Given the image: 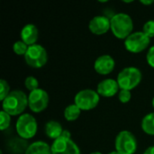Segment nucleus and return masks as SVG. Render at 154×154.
I'll return each mask as SVG.
<instances>
[{"instance_id": "obj_1", "label": "nucleus", "mask_w": 154, "mask_h": 154, "mask_svg": "<svg viewBox=\"0 0 154 154\" xmlns=\"http://www.w3.org/2000/svg\"><path fill=\"white\" fill-rule=\"evenodd\" d=\"M28 106V96L22 90H12L2 101V110L12 116H21Z\"/></svg>"}, {"instance_id": "obj_2", "label": "nucleus", "mask_w": 154, "mask_h": 154, "mask_svg": "<svg viewBox=\"0 0 154 154\" xmlns=\"http://www.w3.org/2000/svg\"><path fill=\"white\" fill-rule=\"evenodd\" d=\"M111 31L113 34L121 40H125L134 29V22L132 17L126 13H116L110 18Z\"/></svg>"}, {"instance_id": "obj_3", "label": "nucleus", "mask_w": 154, "mask_h": 154, "mask_svg": "<svg viewBox=\"0 0 154 154\" xmlns=\"http://www.w3.org/2000/svg\"><path fill=\"white\" fill-rule=\"evenodd\" d=\"M143 74L137 67L130 66L123 69L117 75L116 80L120 89L132 90L135 88L142 81Z\"/></svg>"}, {"instance_id": "obj_4", "label": "nucleus", "mask_w": 154, "mask_h": 154, "mask_svg": "<svg viewBox=\"0 0 154 154\" xmlns=\"http://www.w3.org/2000/svg\"><path fill=\"white\" fill-rule=\"evenodd\" d=\"M15 130L19 137L28 140L34 137L38 130V124L36 118L31 114L24 113L19 116L16 124Z\"/></svg>"}, {"instance_id": "obj_5", "label": "nucleus", "mask_w": 154, "mask_h": 154, "mask_svg": "<svg viewBox=\"0 0 154 154\" xmlns=\"http://www.w3.org/2000/svg\"><path fill=\"white\" fill-rule=\"evenodd\" d=\"M24 60L30 67L40 69L47 63L48 53L42 45L36 43L28 47V50L24 55Z\"/></svg>"}, {"instance_id": "obj_6", "label": "nucleus", "mask_w": 154, "mask_h": 154, "mask_svg": "<svg viewBox=\"0 0 154 154\" xmlns=\"http://www.w3.org/2000/svg\"><path fill=\"white\" fill-rule=\"evenodd\" d=\"M137 145L135 136L128 130L119 132L116 137V151L120 154H134L137 150Z\"/></svg>"}, {"instance_id": "obj_7", "label": "nucleus", "mask_w": 154, "mask_h": 154, "mask_svg": "<svg viewBox=\"0 0 154 154\" xmlns=\"http://www.w3.org/2000/svg\"><path fill=\"white\" fill-rule=\"evenodd\" d=\"M100 96L98 93L90 88H86L79 91L74 97V104H76L80 110L88 111L94 109L99 103Z\"/></svg>"}, {"instance_id": "obj_8", "label": "nucleus", "mask_w": 154, "mask_h": 154, "mask_svg": "<svg viewBox=\"0 0 154 154\" xmlns=\"http://www.w3.org/2000/svg\"><path fill=\"white\" fill-rule=\"evenodd\" d=\"M151 42V38L147 36L143 31L132 32L125 40V49L132 53H140L143 51Z\"/></svg>"}, {"instance_id": "obj_9", "label": "nucleus", "mask_w": 154, "mask_h": 154, "mask_svg": "<svg viewBox=\"0 0 154 154\" xmlns=\"http://www.w3.org/2000/svg\"><path fill=\"white\" fill-rule=\"evenodd\" d=\"M49 94L42 88H37L28 95V106L34 113L45 110L49 105Z\"/></svg>"}, {"instance_id": "obj_10", "label": "nucleus", "mask_w": 154, "mask_h": 154, "mask_svg": "<svg viewBox=\"0 0 154 154\" xmlns=\"http://www.w3.org/2000/svg\"><path fill=\"white\" fill-rule=\"evenodd\" d=\"M51 147V154H81L79 147L71 138L60 136L53 141Z\"/></svg>"}, {"instance_id": "obj_11", "label": "nucleus", "mask_w": 154, "mask_h": 154, "mask_svg": "<svg viewBox=\"0 0 154 154\" xmlns=\"http://www.w3.org/2000/svg\"><path fill=\"white\" fill-rule=\"evenodd\" d=\"M88 28L90 32L97 35H101L111 30L110 18L106 15L98 14L94 16L88 23Z\"/></svg>"}, {"instance_id": "obj_12", "label": "nucleus", "mask_w": 154, "mask_h": 154, "mask_svg": "<svg viewBox=\"0 0 154 154\" xmlns=\"http://www.w3.org/2000/svg\"><path fill=\"white\" fill-rule=\"evenodd\" d=\"M116 67L115 59L109 54H103L97 57L94 62L95 70L100 75L110 74Z\"/></svg>"}, {"instance_id": "obj_13", "label": "nucleus", "mask_w": 154, "mask_h": 154, "mask_svg": "<svg viewBox=\"0 0 154 154\" xmlns=\"http://www.w3.org/2000/svg\"><path fill=\"white\" fill-rule=\"evenodd\" d=\"M119 85L116 79H105L97 84V92L99 96L104 97H111L116 94L119 93Z\"/></svg>"}, {"instance_id": "obj_14", "label": "nucleus", "mask_w": 154, "mask_h": 154, "mask_svg": "<svg viewBox=\"0 0 154 154\" xmlns=\"http://www.w3.org/2000/svg\"><path fill=\"white\" fill-rule=\"evenodd\" d=\"M21 40L24 42L28 46L36 44L39 37V31L35 24L33 23H27L25 24L20 32Z\"/></svg>"}, {"instance_id": "obj_15", "label": "nucleus", "mask_w": 154, "mask_h": 154, "mask_svg": "<svg viewBox=\"0 0 154 154\" xmlns=\"http://www.w3.org/2000/svg\"><path fill=\"white\" fill-rule=\"evenodd\" d=\"M44 130H45L46 135L50 139L54 141L62 135L64 129L62 128V125L60 124V122L55 121V120H50L45 124Z\"/></svg>"}, {"instance_id": "obj_16", "label": "nucleus", "mask_w": 154, "mask_h": 154, "mask_svg": "<svg viewBox=\"0 0 154 154\" xmlns=\"http://www.w3.org/2000/svg\"><path fill=\"white\" fill-rule=\"evenodd\" d=\"M24 154H51V147L43 141H36L28 145Z\"/></svg>"}, {"instance_id": "obj_17", "label": "nucleus", "mask_w": 154, "mask_h": 154, "mask_svg": "<svg viewBox=\"0 0 154 154\" xmlns=\"http://www.w3.org/2000/svg\"><path fill=\"white\" fill-rule=\"evenodd\" d=\"M8 147L9 149L14 152V153H24L28 145L26 143V140L23 139V138H14L13 140H11L8 143Z\"/></svg>"}, {"instance_id": "obj_18", "label": "nucleus", "mask_w": 154, "mask_h": 154, "mask_svg": "<svg viewBox=\"0 0 154 154\" xmlns=\"http://www.w3.org/2000/svg\"><path fill=\"white\" fill-rule=\"evenodd\" d=\"M143 131L150 135H154V112L149 113L142 120L141 124Z\"/></svg>"}, {"instance_id": "obj_19", "label": "nucleus", "mask_w": 154, "mask_h": 154, "mask_svg": "<svg viewBox=\"0 0 154 154\" xmlns=\"http://www.w3.org/2000/svg\"><path fill=\"white\" fill-rule=\"evenodd\" d=\"M81 110L76 104H70L64 110V117L68 121H75L80 116Z\"/></svg>"}, {"instance_id": "obj_20", "label": "nucleus", "mask_w": 154, "mask_h": 154, "mask_svg": "<svg viewBox=\"0 0 154 154\" xmlns=\"http://www.w3.org/2000/svg\"><path fill=\"white\" fill-rule=\"evenodd\" d=\"M28 47L29 46L24 42H23L22 40H19V41H16L13 44V51L17 55H25L28 50Z\"/></svg>"}, {"instance_id": "obj_21", "label": "nucleus", "mask_w": 154, "mask_h": 154, "mask_svg": "<svg viewBox=\"0 0 154 154\" xmlns=\"http://www.w3.org/2000/svg\"><path fill=\"white\" fill-rule=\"evenodd\" d=\"M0 130L1 131H5V129H7L10 126L11 124V116L9 114H7L6 112H5L4 110H1L0 112Z\"/></svg>"}, {"instance_id": "obj_22", "label": "nucleus", "mask_w": 154, "mask_h": 154, "mask_svg": "<svg viewBox=\"0 0 154 154\" xmlns=\"http://www.w3.org/2000/svg\"><path fill=\"white\" fill-rule=\"evenodd\" d=\"M24 85H25V88L30 92H32V91L39 88V81L33 76H28L25 79V80H24Z\"/></svg>"}, {"instance_id": "obj_23", "label": "nucleus", "mask_w": 154, "mask_h": 154, "mask_svg": "<svg viewBox=\"0 0 154 154\" xmlns=\"http://www.w3.org/2000/svg\"><path fill=\"white\" fill-rule=\"evenodd\" d=\"M10 92L11 91L8 82L4 79H0V100L3 101L9 95Z\"/></svg>"}, {"instance_id": "obj_24", "label": "nucleus", "mask_w": 154, "mask_h": 154, "mask_svg": "<svg viewBox=\"0 0 154 154\" xmlns=\"http://www.w3.org/2000/svg\"><path fill=\"white\" fill-rule=\"evenodd\" d=\"M143 32L150 38L154 37V20H149L143 24Z\"/></svg>"}, {"instance_id": "obj_25", "label": "nucleus", "mask_w": 154, "mask_h": 154, "mask_svg": "<svg viewBox=\"0 0 154 154\" xmlns=\"http://www.w3.org/2000/svg\"><path fill=\"white\" fill-rule=\"evenodd\" d=\"M132 97V94L130 90H126V89H120L119 93H118V99L121 103L123 104H126L131 100Z\"/></svg>"}, {"instance_id": "obj_26", "label": "nucleus", "mask_w": 154, "mask_h": 154, "mask_svg": "<svg viewBox=\"0 0 154 154\" xmlns=\"http://www.w3.org/2000/svg\"><path fill=\"white\" fill-rule=\"evenodd\" d=\"M146 60L148 64L154 69V45L151 46L146 54Z\"/></svg>"}, {"instance_id": "obj_27", "label": "nucleus", "mask_w": 154, "mask_h": 154, "mask_svg": "<svg viewBox=\"0 0 154 154\" xmlns=\"http://www.w3.org/2000/svg\"><path fill=\"white\" fill-rule=\"evenodd\" d=\"M143 154H154V145L148 147L145 150V152H143Z\"/></svg>"}, {"instance_id": "obj_28", "label": "nucleus", "mask_w": 154, "mask_h": 154, "mask_svg": "<svg viewBox=\"0 0 154 154\" xmlns=\"http://www.w3.org/2000/svg\"><path fill=\"white\" fill-rule=\"evenodd\" d=\"M143 5H152L154 3V0H141L140 1Z\"/></svg>"}, {"instance_id": "obj_29", "label": "nucleus", "mask_w": 154, "mask_h": 154, "mask_svg": "<svg viewBox=\"0 0 154 154\" xmlns=\"http://www.w3.org/2000/svg\"><path fill=\"white\" fill-rule=\"evenodd\" d=\"M61 136L67 137V138H70V133L68 130H63V133H62V135Z\"/></svg>"}, {"instance_id": "obj_30", "label": "nucleus", "mask_w": 154, "mask_h": 154, "mask_svg": "<svg viewBox=\"0 0 154 154\" xmlns=\"http://www.w3.org/2000/svg\"><path fill=\"white\" fill-rule=\"evenodd\" d=\"M107 154H120L118 152H116V151H113V152H110L109 153Z\"/></svg>"}, {"instance_id": "obj_31", "label": "nucleus", "mask_w": 154, "mask_h": 154, "mask_svg": "<svg viewBox=\"0 0 154 154\" xmlns=\"http://www.w3.org/2000/svg\"><path fill=\"white\" fill-rule=\"evenodd\" d=\"M90 154H102L100 152H91Z\"/></svg>"}, {"instance_id": "obj_32", "label": "nucleus", "mask_w": 154, "mask_h": 154, "mask_svg": "<svg viewBox=\"0 0 154 154\" xmlns=\"http://www.w3.org/2000/svg\"><path fill=\"white\" fill-rule=\"evenodd\" d=\"M99 2H100V3H107L108 1H107V0H99Z\"/></svg>"}, {"instance_id": "obj_33", "label": "nucleus", "mask_w": 154, "mask_h": 154, "mask_svg": "<svg viewBox=\"0 0 154 154\" xmlns=\"http://www.w3.org/2000/svg\"><path fill=\"white\" fill-rule=\"evenodd\" d=\"M123 2H124V3H132V2H133V0H130V1H125V0H123Z\"/></svg>"}, {"instance_id": "obj_34", "label": "nucleus", "mask_w": 154, "mask_h": 154, "mask_svg": "<svg viewBox=\"0 0 154 154\" xmlns=\"http://www.w3.org/2000/svg\"><path fill=\"white\" fill-rule=\"evenodd\" d=\"M152 106H153V108H154V97H153V98H152Z\"/></svg>"}]
</instances>
